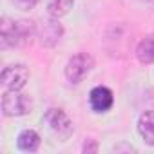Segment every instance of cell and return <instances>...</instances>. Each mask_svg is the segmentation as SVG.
I'll return each mask as SVG.
<instances>
[{"mask_svg":"<svg viewBox=\"0 0 154 154\" xmlns=\"http://www.w3.org/2000/svg\"><path fill=\"white\" fill-rule=\"evenodd\" d=\"M44 122L49 125L53 132H56L63 140H67L72 134V122L62 109H47L44 114Z\"/></svg>","mask_w":154,"mask_h":154,"instance_id":"4","label":"cell"},{"mask_svg":"<svg viewBox=\"0 0 154 154\" xmlns=\"http://www.w3.org/2000/svg\"><path fill=\"white\" fill-rule=\"evenodd\" d=\"M33 36H36V26L31 20H11L8 17L2 18V49L26 45Z\"/></svg>","mask_w":154,"mask_h":154,"instance_id":"1","label":"cell"},{"mask_svg":"<svg viewBox=\"0 0 154 154\" xmlns=\"http://www.w3.org/2000/svg\"><path fill=\"white\" fill-rule=\"evenodd\" d=\"M42 143V138L36 131L33 129H24L18 136H17V147L22 152H36L38 147Z\"/></svg>","mask_w":154,"mask_h":154,"instance_id":"8","label":"cell"},{"mask_svg":"<svg viewBox=\"0 0 154 154\" xmlns=\"http://www.w3.org/2000/svg\"><path fill=\"white\" fill-rule=\"evenodd\" d=\"M2 112L8 118L26 116L31 112V100L27 94H22L15 89H6L2 94Z\"/></svg>","mask_w":154,"mask_h":154,"instance_id":"3","label":"cell"},{"mask_svg":"<svg viewBox=\"0 0 154 154\" xmlns=\"http://www.w3.org/2000/svg\"><path fill=\"white\" fill-rule=\"evenodd\" d=\"M74 6V0H47L45 9L51 18H62L65 17Z\"/></svg>","mask_w":154,"mask_h":154,"instance_id":"11","label":"cell"},{"mask_svg":"<svg viewBox=\"0 0 154 154\" xmlns=\"http://www.w3.org/2000/svg\"><path fill=\"white\" fill-rule=\"evenodd\" d=\"M93 67H94V60H93L91 54H87V53H76L65 63L63 74H65V78H67L69 84L76 85V84H80L85 76L93 71Z\"/></svg>","mask_w":154,"mask_h":154,"instance_id":"2","label":"cell"},{"mask_svg":"<svg viewBox=\"0 0 154 154\" xmlns=\"http://www.w3.org/2000/svg\"><path fill=\"white\" fill-rule=\"evenodd\" d=\"M136 58L140 63H154V35L140 40L136 45Z\"/></svg>","mask_w":154,"mask_h":154,"instance_id":"10","label":"cell"},{"mask_svg":"<svg viewBox=\"0 0 154 154\" xmlns=\"http://www.w3.org/2000/svg\"><path fill=\"white\" fill-rule=\"evenodd\" d=\"M138 132L147 145L154 147V111H145L138 118Z\"/></svg>","mask_w":154,"mask_h":154,"instance_id":"9","label":"cell"},{"mask_svg":"<svg viewBox=\"0 0 154 154\" xmlns=\"http://www.w3.org/2000/svg\"><path fill=\"white\" fill-rule=\"evenodd\" d=\"M2 85L6 89H15V91H20L26 87L27 80H29V71L26 65L22 63H15V65H8L4 71H2Z\"/></svg>","mask_w":154,"mask_h":154,"instance_id":"6","label":"cell"},{"mask_svg":"<svg viewBox=\"0 0 154 154\" xmlns=\"http://www.w3.org/2000/svg\"><path fill=\"white\" fill-rule=\"evenodd\" d=\"M63 36V27L58 22V18H47L40 24V27H36V38L40 40V44L44 47H54Z\"/></svg>","mask_w":154,"mask_h":154,"instance_id":"5","label":"cell"},{"mask_svg":"<svg viewBox=\"0 0 154 154\" xmlns=\"http://www.w3.org/2000/svg\"><path fill=\"white\" fill-rule=\"evenodd\" d=\"M89 103H91V109L94 112H98V114L107 112L114 103V94H112V91L109 87L96 85L89 93Z\"/></svg>","mask_w":154,"mask_h":154,"instance_id":"7","label":"cell"},{"mask_svg":"<svg viewBox=\"0 0 154 154\" xmlns=\"http://www.w3.org/2000/svg\"><path fill=\"white\" fill-rule=\"evenodd\" d=\"M9 2L20 11H31L38 4V0H9Z\"/></svg>","mask_w":154,"mask_h":154,"instance_id":"12","label":"cell"},{"mask_svg":"<svg viewBox=\"0 0 154 154\" xmlns=\"http://www.w3.org/2000/svg\"><path fill=\"white\" fill-rule=\"evenodd\" d=\"M82 152H85V154H94V152H98V143H96L94 140H87V141L84 143V147H82Z\"/></svg>","mask_w":154,"mask_h":154,"instance_id":"13","label":"cell"}]
</instances>
